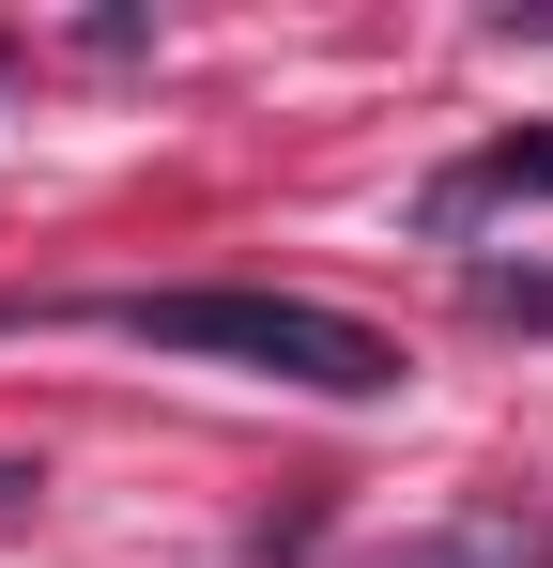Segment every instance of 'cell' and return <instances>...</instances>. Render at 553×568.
<instances>
[{
  "instance_id": "6da1fadb",
  "label": "cell",
  "mask_w": 553,
  "mask_h": 568,
  "mask_svg": "<svg viewBox=\"0 0 553 568\" xmlns=\"http://www.w3.org/2000/svg\"><path fill=\"white\" fill-rule=\"evenodd\" d=\"M92 323L139 338V354H200V369H247V384H308V399H400V338H369L354 307H323V292L200 277V292H108Z\"/></svg>"
},
{
  "instance_id": "7a4b0ae2",
  "label": "cell",
  "mask_w": 553,
  "mask_h": 568,
  "mask_svg": "<svg viewBox=\"0 0 553 568\" xmlns=\"http://www.w3.org/2000/svg\"><path fill=\"white\" fill-rule=\"evenodd\" d=\"M523 200H553V123H507V139H476L461 170H431V231H476V215H523Z\"/></svg>"
},
{
  "instance_id": "3957f363",
  "label": "cell",
  "mask_w": 553,
  "mask_h": 568,
  "mask_svg": "<svg viewBox=\"0 0 553 568\" xmlns=\"http://www.w3.org/2000/svg\"><path fill=\"white\" fill-rule=\"evenodd\" d=\"M384 568H523V523H446V538H400Z\"/></svg>"
},
{
  "instance_id": "277c9868",
  "label": "cell",
  "mask_w": 553,
  "mask_h": 568,
  "mask_svg": "<svg viewBox=\"0 0 553 568\" xmlns=\"http://www.w3.org/2000/svg\"><path fill=\"white\" fill-rule=\"evenodd\" d=\"M476 307L492 323H553V277H476Z\"/></svg>"
}]
</instances>
